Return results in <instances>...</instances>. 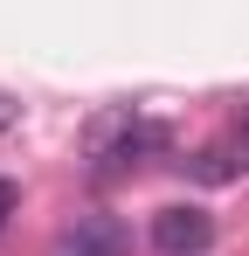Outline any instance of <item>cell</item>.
Returning a JSON list of instances; mask_svg holds the SVG:
<instances>
[{
	"mask_svg": "<svg viewBox=\"0 0 249 256\" xmlns=\"http://www.w3.org/2000/svg\"><path fill=\"white\" fill-rule=\"evenodd\" d=\"M90 173L97 180H124V173H138L152 152H166V125L160 118H146V111H132V104H118V111H97L90 118Z\"/></svg>",
	"mask_w": 249,
	"mask_h": 256,
	"instance_id": "1",
	"label": "cell"
},
{
	"mask_svg": "<svg viewBox=\"0 0 249 256\" xmlns=\"http://www.w3.org/2000/svg\"><path fill=\"white\" fill-rule=\"evenodd\" d=\"M214 242V214L194 208V201H173V208L152 214V250L160 256H201Z\"/></svg>",
	"mask_w": 249,
	"mask_h": 256,
	"instance_id": "2",
	"label": "cell"
},
{
	"mask_svg": "<svg viewBox=\"0 0 249 256\" xmlns=\"http://www.w3.org/2000/svg\"><path fill=\"white\" fill-rule=\"evenodd\" d=\"M124 222L118 214H76L56 242H48V256H124Z\"/></svg>",
	"mask_w": 249,
	"mask_h": 256,
	"instance_id": "3",
	"label": "cell"
},
{
	"mask_svg": "<svg viewBox=\"0 0 249 256\" xmlns=\"http://www.w3.org/2000/svg\"><path fill=\"white\" fill-rule=\"evenodd\" d=\"M187 173L214 187V180H236V173H242V160H236V146L222 138V146H208V152H194V160H187Z\"/></svg>",
	"mask_w": 249,
	"mask_h": 256,
	"instance_id": "4",
	"label": "cell"
},
{
	"mask_svg": "<svg viewBox=\"0 0 249 256\" xmlns=\"http://www.w3.org/2000/svg\"><path fill=\"white\" fill-rule=\"evenodd\" d=\"M14 208H21V187H14V180H0V228L14 222Z\"/></svg>",
	"mask_w": 249,
	"mask_h": 256,
	"instance_id": "5",
	"label": "cell"
},
{
	"mask_svg": "<svg viewBox=\"0 0 249 256\" xmlns=\"http://www.w3.org/2000/svg\"><path fill=\"white\" fill-rule=\"evenodd\" d=\"M21 125V104H14V97H7V90H0V138H7V132Z\"/></svg>",
	"mask_w": 249,
	"mask_h": 256,
	"instance_id": "6",
	"label": "cell"
},
{
	"mask_svg": "<svg viewBox=\"0 0 249 256\" xmlns=\"http://www.w3.org/2000/svg\"><path fill=\"white\" fill-rule=\"evenodd\" d=\"M228 146H236V160H242V166H249V118H242V125H236V138H228Z\"/></svg>",
	"mask_w": 249,
	"mask_h": 256,
	"instance_id": "7",
	"label": "cell"
}]
</instances>
